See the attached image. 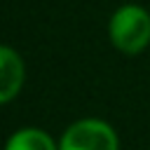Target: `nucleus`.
<instances>
[{
  "label": "nucleus",
  "mask_w": 150,
  "mask_h": 150,
  "mask_svg": "<svg viewBox=\"0 0 150 150\" xmlns=\"http://www.w3.org/2000/svg\"><path fill=\"white\" fill-rule=\"evenodd\" d=\"M5 150H59V141L40 127H21L7 136Z\"/></svg>",
  "instance_id": "20e7f679"
},
{
  "label": "nucleus",
  "mask_w": 150,
  "mask_h": 150,
  "mask_svg": "<svg viewBox=\"0 0 150 150\" xmlns=\"http://www.w3.org/2000/svg\"><path fill=\"white\" fill-rule=\"evenodd\" d=\"M59 150H120V136L110 122L101 117H82L63 129Z\"/></svg>",
  "instance_id": "f03ea898"
},
{
  "label": "nucleus",
  "mask_w": 150,
  "mask_h": 150,
  "mask_svg": "<svg viewBox=\"0 0 150 150\" xmlns=\"http://www.w3.org/2000/svg\"><path fill=\"white\" fill-rule=\"evenodd\" d=\"M23 80H26V66L19 52H14L7 45L0 47V103L2 105L12 103L19 96V91L23 89Z\"/></svg>",
  "instance_id": "7ed1b4c3"
},
{
  "label": "nucleus",
  "mask_w": 150,
  "mask_h": 150,
  "mask_svg": "<svg viewBox=\"0 0 150 150\" xmlns=\"http://www.w3.org/2000/svg\"><path fill=\"white\" fill-rule=\"evenodd\" d=\"M108 38L117 52L141 54L150 45V12L141 5H122L108 21Z\"/></svg>",
  "instance_id": "f257e3e1"
}]
</instances>
